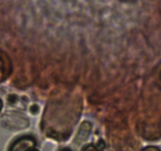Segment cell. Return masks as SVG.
Returning a JSON list of instances; mask_svg holds the SVG:
<instances>
[{
	"label": "cell",
	"mask_w": 161,
	"mask_h": 151,
	"mask_svg": "<svg viewBox=\"0 0 161 151\" xmlns=\"http://www.w3.org/2000/svg\"><path fill=\"white\" fill-rule=\"evenodd\" d=\"M36 146V140L30 135H23L15 139L8 151H32Z\"/></svg>",
	"instance_id": "1"
},
{
	"label": "cell",
	"mask_w": 161,
	"mask_h": 151,
	"mask_svg": "<svg viewBox=\"0 0 161 151\" xmlns=\"http://www.w3.org/2000/svg\"><path fill=\"white\" fill-rule=\"evenodd\" d=\"M3 106V101L1 100V98H0V112L2 111Z\"/></svg>",
	"instance_id": "5"
},
{
	"label": "cell",
	"mask_w": 161,
	"mask_h": 151,
	"mask_svg": "<svg viewBox=\"0 0 161 151\" xmlns=\"http://www.w3.org/2000/svg\"><path fill=\"white\" fill-rule=\"evenodd\" d=\"M92 130V124L89 121H84L79 128L77 135L75 138V143L80 145L88 139Z\"/></svg>",
	"instance_id": "2"
},
{
	"label": "cell",
	"mask_w": 161,
	"mask_h": 151,
	"mask_svg": "<svg viewBox=\"0 0 161 151\" xmlns=\"http://www.w3.org/2000/svg\"><path fill=\"white\" fill-rule=\"evenodd\" d=\"M142 151H160V149H159L158 147H156V146H147V147L144 148Z\"/></svg>",
	"instance_id": "4"
},
{
	"label": "cell",
	"mask_w": 161,
	"mask_h": 151,
	"mask_svg": "<svg viewBox=\"0 0 161 151\" xmlns=\"http://www.w3.org/2000/svg\"><path fill=\"white\" fill-rule=\"evenodd\" d=\"M32 151H39V150H38V149H32Z\"/></svg>",
	"instance_id": "7"
},
{
	"label": "cell",
	"mask_w": 161,
	"mask_h": 151,
	"mask_svg": "<svg viewBox=\"0 0 161 151\" xmlns=\"http://www.w3.org/2000/svg\"><path fill=\"white\" fill-rule=\"evenodd\" d=\"M62 151H72V150H71V149H63Z\"/></svg>",
	"instance_id": "6"
},
{
	"label": "cell",
	"mask_w": 161,
	"mask_h": 151,
	"mask_svg": "<svg viewBox=\"0 0 161 151\" xmlns=\"http://www.w3.org/2000/svg\"><path fill=\"white\" fill-rule=\"evenodd\" d=\"M82 151H100L98 148L96 146L92 144H89L86 145L84 148H83Z\"/></svg>",
	"instance_id": "3"
}]
</instances>
